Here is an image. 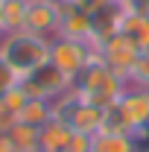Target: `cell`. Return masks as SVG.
Returning <instances> with one entry per match:
<instances>
[{
  "instance_id": "6da1fadb",
  "label": "cell",
  "mask_w": 149,
  "mask_h": 152,
  "mask_svg": "<svg viewBox=\"0 0 149 152\" xmlns=\"http://www.w3.org/2000/svg\"><path fill=\"white\" fill-rule=\"evenodd\" d=\"M126 88H129V82L120 73H114L111 67L105 61H99V58H93L73 82L76 94L82 96L85 102L99 105V108H108L114 102H120V96L126 94Z\"/></svg>"
},
{
  "instance_id": "7a4b0ae2",
  "label": "cell",
  "mask_w": 149,
  "mask_h": 152,
  "mask_svg": "<svg viewBox=\"0 0 149 152\" xmlns=\"http://www.w3.org/2000/svg\"><path fill=\"white\" fill-rule=\"evenodd\" d=\"M0 56L6 58L20 76H29L35 67L50 61V38L20 29L12 35H0Z\"/></svg>"
},
{
  "instance_id": "3957f363",
  "label": "cell",
  "mask_w": 149,
  "mask_h": 152,
  "mask_svg": "<svg viewBox=\"0 0 149 152\" xmlns=\"http://www.w3.org/2000/svg\"><path fill=\"white\" fill-rule=\"evenodd\" d=\"M93 58H96V44L93 41H73V38H64V35L50 38V61L64 76H70L73 82Z\"/></svg>"
},
{
  "instance_id": "277c9868",
  "label": "cell",
  "mask_w": 149,
  "mask_h": 152,
  "mask_svg": "<svg viewBox=\"0 0 149 152\" xmlns=\"http://www.w3.org/2000/svg\"><path fill=\"white\" fill-rule=\"evenodd\" d=\"M20 88L26 91L29 99H50L53 102V99H58L61 94H67L73 88V79L64 76L53 61H44L41 67H35L29 76L20 79Z\"/></svg>"
},
{
  "instance_id": "5b68a950",
  "label": "cell",
  "mask_w": 149,
  "mask_h": 152,
  "mask_svg": "<svg viewBox=\"0 0 149 152\" xmlns=\"http://www.w3.org/2000/svg\"><path fill=\"white\" fill-rule=\"evenodd\" d=\"M137 56H140V47L126 32H114L111 38H105L96 47V58L105 61L114 73H120L126 82H129V73H131V67H134V61H137Z\"/></svg>"
},
{
  "instance_id": "8992f818",
  "label": "cell",
  "mask_w": 149,
  "mask_h": 152,
  "mask_svg": "<svg viewBox=\"0 0 149 152\" xmlns=\"http://www.w3.org/2000/svg\"><path fill=\"white\" fill-rule=\"evenodd\" d=\"M120 108L129 117L131 129H134V137L143 140L149 137V88H137V85H129L126 94L120 96Z\"/></svg>"
},
{
  "instance_id": "52a82bcc",
  "label": "cell",
  "mask_w": 149,
  "mask_h": 152,
  "mask_svg": "<svg viewBox=\"0 0 149 152\" xmlns=\"http://www.w3.org/2000/svg\"><path fill=\"white\" fill-rule=\"evenodd\" d=\"M61 0H29V12H26V29L44 38L58 35V23H61Z\"/></svg>"
},
{
  "instance_id": "ba28073f",
  "label": "cell",
  "mask_w": 149,
  "mask_h": 152,
  "mask_svg": "<svg viewBox=\"0 0 149 152\" xmlns=\"http://www.w3.org/2000/svg\"><path fill=\"white\" fill-rule=\"evenodd\" d=\"M61 23H58V35L73 38V41H91L93 35V20L85 9H79L73 0H61Z\"/></svg>"
},
{
  "instance_id": "9c48e42d",
  "label": "cell",
  "mask_w": 149,
  "mask_h": 152,
  "mask_svg": "<svg viewBox=\"0 0 149 152\" xmlns=\"http://www.w3.org/2000/svg\"><path fill=\"white\" fill-rule=\"evenodd\" d=\"M70 137H73V129L58 117H53L38 129V152H67Z\"/></svg>"
},
{
  "instance_id": "30bf717a",
  "label": "cell",
  "mask_w": 149,
  "mask_h": 152,
  "mask_svg": "<svg viewBox=\"0 0 149 152\" xmlns=\"http://www.w3.org/2000/svg\"><path fill=\"white\" fill-rule=\"evenodd\" d=\"M120 32H126L140 47V53L149 50V12H143L140 6H131L120 20Z\"/></svg>"
},
{
  "instance_id": "8fae6325",
  "label": "cell",
  "mask_w": 149,
  "mask_h": 152,
  "mask_svg": "<svg viewBox=\"0 0 149 152\" xmlns=\"http://www.w3.org/2000/svg\"><path fill=\"white\" fill-rule=\"evenodd\" d=\"M29 0H0V35H12L26 29Z\"/></svg>"
},
{
  "instance_id": "7c38bea8",
  "label": "cell",
  "mask_w": 149,
  "mask_h": 152,
  "mask_svg": "<svg viewBox=\"0 0 149 152\" xmlns=\"http://www.w3.org/2000/svg\"><path fill=\"white\" fill-rule=\"evenodd\" d=\"M93 149H99V152H143V146H140V140L134 134L99 132V134H93Z\"/></svg>"
},
{
  "instance_id": "4fadbf2b",
  "label": "cell",
  "mask_w": 149,
  "mask_h": 152,
  "mask_svg": "<svg viewBox=\"0 0 149 152\" xmlns=\"http://www.w3.org/2000/svg\"><path fill=\"white\" fill-rule=\"evenodd\" d=\"M6 140L15 152H38V126L29 123H12L6 129Z\"/></svg>"
},
{
  "instance_id": "5bb4252c",
  "label": "cell",
  "mask_w": 149,
  "mask_h": 152,
  "mask_svg": "<svg viewBox=\"0 0 149 152\" xmlns=\"http://www.w3.org/2000/svg\"><path fill=\"white\" fill-rule=\"evenodd\" d=\"M18 120L41 129L47 120H53V102H50V99H26L23 111L18 114Z\"/></svg>"
},
{
  "instance_id": "9a60e30c",
  "label": "cell",
  "mask_w": 149,
  "mask_h": 152,
  "mask_svg": "<svg viewBox=\"0 0 149 152\" xmlns=\"http://www.w3.org/2000/svg\"><path fill=\"white\" fill-rule=\"evenodd\" d=\"M129 85L149 88V50H143L137 56V61H134V67H131V73H129Z\"/></svg>"
},
{
  "instance_id": "2e32d148",
  "label": "cell",
  "mask_w": 149,
  "mask_h": 152,
  "mask_svg": "<svg viewBox=\"0 0 149 152\" xmlns=\"http://www.w3.org/2000/svg\"><path fill=\"white\" fill-rule=\"evenodd\" d=\"M20 79H23V76H20L18 70H15V67L6 61V58L0 56V96H3V94H9L12 88H18V85H20Z\"/></svg>"
},
{
  "instance_id": "e0dca14e",
  "label": "cell",
  "mask_w": 149,
  "mask_h": 152,
  "mask_svg": "<svg viewBox=\"0 0 149 152\" xmlns=\"http://www.w3.org/2000/svg\"><path fill=\"white\" fill-rule=\"evenodd\" d=\"M26 99H29V96H26V91H23V88H12V91H9V94H3L0 96V102H3V105H6V108H9V111L15 114V117H18L20 111H23V105H26Z\"/></svg>"
},
{
  "instance_id": "ac0fdd59",
  "label": "cell",
  "mask_w": 149,
  "mask_h": 152,
  "mask_svg": "<svg viewBox=\"0 0 149 152\" xmlns=\"http://www.w3.org/2000/svg\"><path fill=\"white\" fill-rule=\"evenodd\" d=\"M91 149H93V137L73 132V137H70V146H67V152H91Z\"/></svg>"
},
{
  "instance_id": "d6986e66",
  "label": "cell",
  "mask_w": 149,
  "mask_h": 152,
  "mask_svg": "<svg viewBox=\"0 0 149 152\" xmlns=\"http://www.w3.org/2000/svg\"><path fill=\"white\" fill-rule=\"evenodd\" d=\"M12 123H18V117H15V114H12L3 102H0V134H6V129H9Z\"/></svg>"
},
{
  "instance_id": "ffe728a7",
  "label": "cell",
  "mask_w": 149,
  "mask_h": 152,
  "mask_svg": "<svg viewBox=\"0 0 149 152\" xmlns=\"http://www.w3.org/2000/svg\"><path fill=\"white\" fill-rule=\"evenodd\" d=\"M0 152H15L9 146V140H6V134H0Z\"/></svg>"
},
{
  "instance_id": "44dd1931",
  "label": "cell",
  "mask_w": 149,
  "mask_h": 152,
  "mask_svg": "<svg viewBox=\"0 0 149 152\" xmlns=\"http://www.w3.org/2000/svg\"><path fill=\"white\" fill-rule=\"evenodd\" d=\"M137 6H140L143 12H149V0H137Z\"/></svg>"
},
{
  "instance_id": "7402d4cb",
  "label": "cell",
  "mask_w": 149,
  "mask_h": 152,
  "mask_svg": "<svg viewBox=\"0 0 149 152\" xmlns=\"http://www.w3.org/2000/svg\"><path fill=\"white\" fill-rule=\"evenodd\" d=\"M91 152H99V149H91Z\"/></svg>"
}]
</instances>
